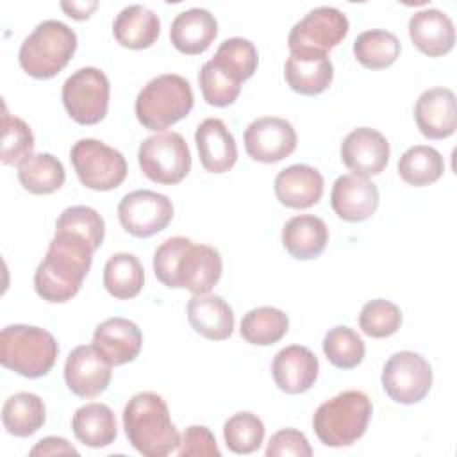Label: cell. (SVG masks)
Here are the masks:
<instances>
[{
	"label": "cell",
	"mask_w": 457,
	"mask_h": 457,
	"mask_svg": "<svg viewBox=\"0 0 457 457\" xmlns=\"http://www.w3.org/2000/svg\"><path fill=\"white\" fill-rule=\"evenodd\" d=\"M223 261L216 248L198 245L184 236L162 241L154 252V273L171 289H187L195 295L209 293L220 280Z\"/></svg>",
	"instance_id": "cell-1"
},
{
	"label": "cell",
	"mask_w": 457,
	"mask_h": 457,
	"mask_svg": "<svg viewBox=\"0 0 457 457\" xmlns=\"http://www.w3.org/2000/svg\"><path fill=\"white\" fill-rule=\"evenodd\" d=\"M95 248L71 232H55L46 255L34 273L36 293L50 303L71 300L82 287L91 268Z\"/></svg>",
	"instance_id": "cell-2"
},
{
	"label": "cell",
	"mask_w": 457,
	"mask_h": 457,
	"mask_svg": "<svg viewBox=\"0 0 457 457\" xmlns=\"http://www.w3.org/2000/svg\"><path fill=\"white\" fill-rule=\"evenodd\" d=\"M123 428L129 443L145 457H166L180 443L164 398L152 391L137 393L127 402Z\"/></svg>",
	"instance_id": "cell-3"
},
{
	"label": "cell",
	"mask_w": 457,
	"mask_h": 457,
	"mask_svg": "<svg viewBox=\"0 0 457 457\" xmlns=\"http://www.w3.org/2000/svg\"><path fill=\"white\" fill-rule=\"evenodd\" d=\"M195 104L191 84L177 73H162L148 80L136 96L134 111L137 121L155 132L184 120Z\"/></svg>",
	"instance_id": "cell-4"
},
{
	"label": "cell",
	"mask_w": 457,
	"mask_h": 457,
	"mask_svg": "<svg viewBox=\"0 0 457 457\" xmlns=\"http://www.w3.org/2000/svg\"><path fill=\"white\" fill-rule=\"evenodd\" d=\"M371 411L373 405L366 393L348 389L316 409L312 428L325 446H350L364 436Z\"/></svg>",
	"instance_id": "cell-5"
},
{
	"label": "cell",
	"mask_w": 457,
	"mask_h": 457,
	"mask_svg": "<svg viewBox=\"0 0 457 457\" xmlns=\"http://www.w3.org/2000/svg\"><path fill=\"white\" fill-rule=\"evenodd\" d=\"M57 355L55 337L41 327L9 325L0 334V362L21 377H45L54 368Z\"/></svg>",
	"instance_id": "cell-6"
},
{
	"label": "cell",
	"mask_w": 457,
	"mask_h": 457,
	"mask_svg": "<svg viewBox=\"0 0 457 457\" xmlns=\"http://www.w3.org/2000/svg\"><path fill=\"white\" fill-rule=\"evenodd\" d=\"M75 50V30L59 20H45L23 39L18 61L27 75L52 79L71 61Z\"/></svg>",
	"instance_id": "cell-7"
},
{
	"label": "cell",
	"mask_w": 457,
	"mask_h": 457,
	"mask_svg": "<svg viewBox=\"0 0 457 457\" xmlns=\"http://www.w3.org/2000/svg\"><path fill=\"white\" fill-rule=\"evenodd\" d=\"M70 161L80 184L95 191L116 189L129 171L121 152L93 137L79 139L70 150Z\"/></svg>",
	"instance_id": "cell-8"
},
{
	"label": "cell",
	"mask_w": 457,
	"mask_h": 457,
	"mask_svg": "<svg viewBox=\"0 0 457 457\" xmlns=\"http://www.w3.org/2000/svg\"><path fill=\"white\" fill-rule=\"evenodd\" d=\"M137 162L146 179L173 186L184 180L191 170V154L179 132H157L143 139Z\"/></svg>",
	"instance_id": "cell-9"
},
{
	"label": "cell",
	"mask_w": 457,
	"mask_h": 457,
	"mask_svg": "<svg viewBox=\"0 0 457 457\" xmlns=\"http://www.w3.org/2000/svg\"><path fill=\"white\" fill-rule=\"evenodd\" d=\"M109 95V79L95 66H84L73 71L64 80L61 93L66 112L80 125H95L105 118Z\"/></svg>",
	"instance_id": "cell-10"
},
{
	"label": "cell",
	"mask_w": 457,
	"mask_h": 457,
	"mask_svg": "<svg viewBox=\"0 0 457 457\" xmlns=\"http://www.w3.org/2000/svg\"><path fill=\"white\" fill-rule=\"evenodd\" d=\"M432 368L428 361L411 350L393 353L382 368V387L386 395L403 405L421 402L432 387Z\"/></svg>",
	"instance_id": "cell-11"
},
{
	"label": "cell",
	"mask_w": 457,
	"mask_h": 457,
	"mask_svg": "<svg viewBox=\"0 0 457 457\" xmlns=\"http://www.w3.org/2000/svg\"><path fill=\"white\" fill-rule=\"evenodd\" d=\"M350 23L343 11L330 5L311 9L300 21H296L287 36L291 52H316L328 54L348 34Z\"/></svg>",
	"instance_id": "cell-12"
},
{
	"label": "cell",
	"mask_w": 457,
	"mask_h": 457,
	"mask_svg": "<svg viewBox=\"0 0 457 457\" xmlns=\"http://www.w3.org/2000/svg\"><path fill=\"white\" fill-rule=\"evenodd\" d=\"M118 220L125 232L136 237H150L170 225L173 204L162 193L136 189L120 200Z\"/></svg>",
	"instance_id": "cell-13"
},
{
	"label": "cell",
	"mask_w": 457,
	"mask_h": 457,
	"mask_svg": "<svg viewBox=\"0 0 457 457\" xmlns=\"http://www.w3.org/2000/svg\"><path fill=\"white\" fill-rule=\"evenodd\" d=\"M245 150L259 162L273 164L289 157L298 143L295 127L277 116H262L253 120L245 130Z\"/></svg>",
	"instance_id": "cell-14"
},
{
	"label": "cell",
	"mask_w": 457,
	"mask_h": 457,
	"mask_svg": "<svg viewBox=\"0 0 457 457\" xmlns=\"http://www.w3.org/2000/svg\"><path fill=\"white\" fill-rule=\"evenodd\" d=\"M111 368L112 364L93 345H80L66 357L64 382L73 395L95 398L107 389L112 375Z\"/></svg>",
	"instance_id": "cell-15"
},
{
	"label": "cell",
	"mask_w": 457,
	"mask_h": 457,
	"mask_svg": "<svg viewBox=\"0 0 457 457\" xmlns=\"http://www.w3.org/2000/svg\"><path fill=\"white\" fill-rule=\"evenodd\" d=\"M389 143L386 136L371 127L353 129L341 143L343 164L359 177L378 175L389 161Z\"/></svg>",
	"instance_id": "cell-16"
},
{
	"label": "cell",
	"mask_w": 457,
	"mask_h": 457,
	"mask_svg": "<svg viewBox=\"0 0 457 457\" xmlns=\"http://www.w3.org/2000/svg\"><path fill=\"white\" fill-rule=\"evenodd\" d=\"M378 189L366 177L341 175L330 191L332 211L345 221L359 223L373 216L378 207Z\"/></svg>",
	"instance_id": "cell-17"
},
{
	"label": "cell",
	"mask_w": 457,
	"mask_h": 457,
	"mask_svg": "<svg viewBox=\"0 0 457 457\" xmlns=\"http://www.w3.org/2000/svg\"><path fill=\"white\" fill-rule=\"evenodd\" d=\"M320 371L318 357L302 345H289L278 350L271 362V375L277 387L287 395L309 391Z\"/></svg>",
	"instance_id": "cell-18"
},
{
	"label": "cell",
	"mask_w": 457,
	"mask_h": 457,
	"mask_svg": "<svg viewBox=\"0 0 457 457\" xmlns=\"http://www.w3.org/2000/svg\"><path fill=\"white\" fill-rule=\"evenodd\" d=\"M414 120L425 137H450L457 129V107L453 91L448 87H430L423 91L414 105Z\"/></svg>",
	"instance_id": "cell-19"
},
{
	"label": "cell",
	"mask_w": 457,
	"mask_h": 457,
	"mask_svg": "<svg viewBox=\"0 0 457 457\" xmlns=\"http://www.w3.org/2000/svg\"><path fill=\"white\" fill-rule=\"evenodd\" d=\"M93 346L112 366H121L134 361L143 346L139 327L127 318H109L93 332Z\"/></svg>",
	"instance_id": "cell-20"
},
{
	"label": "cell",
	"mask_w": 457,
	"mask_h": 457,
	"mask_svg": "<svg viewBox=\"0 0 457 457\" xmlns=\"http://www.w3.org/2000/svg\"><path fill=\"white\" fill-rule=\"evenodd\" d=\"M409 37L425 55L441 57L455 45L453 21L436 7L416 11L409 20Z\"/></svg>",
	"instance_id": "cell-21"
},
{
	"label": "cell",
	"mask_w": 457,
	"mask_h": 457,
	"mask_svg": "<svg viewBox=\"0 0 457 457\" xmlns=\"http://www.w3.org/2000/svg\"><path fill=\"white\" fill-rule=\"evenodd\" d=\"M284 77L293 91L314 96L332 84L334 66L328 54L291 52L284 64Z\"/></svg>",
	"instance_id": "cell-22"
},
{
	"label": "cell",
	"mask_w": 457,
	"mask_h": 457,
	"mask_svg": "<svg viewBox=\"0 0 457 457\" xmlns=\"http://www.w3.org/2000/svg\"><path fill=\"white\" fill-rule=\"evenodd\" d=\"M273 189L282 205L289 209H307L321 200L323 177L309 164H291L277 173Z\"/></svg>",
	"instance_id": "cell-23"
},
{
	"label": "cell",
	"mask_w": 457,
	"mask_h": 457,
	"mask_svg": "<svg viewBox=\"0 0 457 457\" xmlns=\"http://www.w3.org/2000/svg\"><path fill=\"white\" fill-rule=\"evenodd\" d=\"M195 143L202 166L211 173H225L237 161L236 139L220 118L204 120L196 127Z\"/></svg>",
	"instance_id": "cell-24"
},
{
	"label": "cell",
	"mask_w": 457,
	"mask_h": 457,
	"mask_svg": "<svg viewBox=\"0 0 457 457\" xmlns=\"http://www.w3.org/2000/svg\"><path fill=\"white\" fill-rule=\"evenodd\" d=\"M218 36V21L211 11L191 7L175 16L170 27L171 45L186 55L205 52Z\"/></svg>",
	"instance_id": "cell-25"
},
{
	"label": "cell",
	"mask_w": 457,
	"mask_h": 457,
	"mask_svg": "<svg viewBox=\"0 0 457 457\" xmlns=\"http://www.w3.org/2000/svg\"><path fill=\"white\" fill-rule=\"evenodd\" d=\"M187 321L205 339L223 341L234 330V312L220 295H195L187 302Z\"/></svg>",
	"instance_id": "cell-26"
},
{
	"label": "cell",
	"mask_w": 457,
	"mask_h": 457,
	"mask_svg": "<svg viewBox=\"0 0 457 457\" xmlns=\"http://www.w3.org/2000/svg\"><path fill=\"white\" fill-rule=\"evenodd\" d=\"M161 32V21L159 16L141 5V4H132L123 7L112 23V36L114 39L130 50H143L150 48Z\"/></svg>",
	"instance_id": "cell-27"
},
{
	"label": "cell",
	"mask_w": 457,
	"mask_h": 457,
	"mask_svg": "<svg viewBox=\"0 0 457 457\" xmlns=\"http://www.w3.org/2000/svg\"><path fill=\"white\" fill-rule=\"evenodd\" d=\"M328 243L325 221L314 214H298L286 221L282 228V245L286 252L300 261L316 259Z\"/></svg>",
	"instance_id": "cell-28"
},
{
	"label": "cell",
	"mask_w": 457,
	"mask_h": 457,
	"mask_svg": "<svg viewBox=\"0 0 457 457\" xmlns=\"http://www.w3.org/2000/svg\"><path fill=\"white\" fill-rule=\"evenodd\" d=\"M71 428L75 437L89 448L109 446L118 436L112 409L100 402H91L79 407L71 418Z\"/></svg>",
	"instance_id": "cell-29"
},
{
	"label": "cell",
	"mask_w": 457,
	"mask_h": 457,
	"mask_svg": "<svg viewBox=\"0 0 457 457\" xmlns=\"http://www.w3.org/2000/svg\"><path fill=\"white\" fill-rule=\"evenodd\" d=\"M46 420V409L41 396L27 391L14 393L4 402L2 423L4 428L16 437L36 434Z\"/></svg>",
	"instance_id": "cell-30"
},
{
	"label": "cell",
	"mask_w": 457,
	"mask_h": 457,
	"mask_svg": "<svg viewBox=\"0 0 457 457\" xmlns=\"http://www.w3.org/2000/svg\"><path fill=\"white\" fill-rule=\"evenodd\" d=\"M145 284V270L134 253L120 252L107 259L104 266V287L118 300L137 296Z\"/></svg>",
	"instance_id": "cell-31"
},
{
	"label": "cell",
	"mask_w": 457,
	"mask_h": 457,
	"mask_svg": "<svg viewBox=\"0 0 457 457\" xmlns=\"http://www.w3.org/2000/svg\"><path fill=\"white\" fill-rule=\"evenodd\" d=\"M289 328V318L284 311L270 305L248 311L241 320V337L257 346H270L278 343Z\"/></svg>",
	"instance_id": "cell-32"
},
{
	"label": "cell",
	"mask_w": 457,
	"mask_h": 457,
	"mask_svg": "<svg viewBox=\"0 0 457 457\" xmlns=\"http://www.w3.org/2000/svg\"><path fill=\"white\" fill-rule=\"evenodd\" d=\"M18 180L32 195H50L66 180L62 162L52 154H34L18 166Z\"/></svg>",
	"instance_id": "cell-33"
},
{
	"label": "cell",
	"mask_w": 457,
	"mask_h": 457,
	"mask_svg": "<svg viewBox=\"0 0 457 457\" xmlns=\"http://www.w3.org/2000/svg\"><path fill=\"white\" fill-rule=\"evenodd\" d=\"M445 171L443 155L427 145L407 148L398 159L400 179L414 187H423L439 180Z\"/></svg>",
	"instance_id": "cell-34"
},
{
	"label": "cell",
	"mask_w": 457,
	"mask_h": 457,
	"mask_svg": "<svg viewBox=\"0 0 457 457\" xmlns=\"http://www.w3.org/2000/svg\"><path fill=\"white\" fill-rule=\"evenodd\" d=\"M402 45L398 37L384 29L361 32L353 41L355 59L368 70H384L400 55Z\"/></svg>",
	"instance_id": "cell-35"
},
{
	"label": "cell",
	"mask_w": 457,
	"mask_h": 457,
	"mask_svg": "<svg viewBox=\"0 0 457 457\" xmlns=\"http://www.w3.org/2000/svg\"><path fill=\"white\" fill-rule=\"evenodd\" d=\"M198 84L204 95V100L214 107H227L234 104L241 93V84L234 73H230L225 66L209 59L202 64L198 71Z\"/></svg>",
	"instance_id": "cell-36"
},
{
	"label": "cell",
	"mask_w": 457,
	"mask_h": 457,
	"mask_svg": "<svg viewBox=\"0 0 457 457\" xmlns=\"http://www.w3.org/2000/svg\"><path fill=\"white\" fill-rule=\"evenodd\" d=\"M223 439L227 448L237 455L253 453L264 441V423L253 412H236L223 425Z\"/></svg>",
	"instance_id": "cell-37"
},
{
	"label": "cell",
	"mask_w": 457,
	"mask_h": 457,
	"mask_svg": "<svg viewBox=\"0 0 457 457\" xmlns=\"http://www.w3.org/2000/svg\"><path fill=\"white\" fill-rule=\"evenodd\" d=\"M323 353L336 368L352 370L364 359L366 346L353 328L337 325L325 334Z\"/></svg>",
	"instance_id": "cell-38"
},
{
	"label": "cell",
	"mask_w": 457,
	"mask_h": 457,
	"mask_svg": "<svg viewBox=\"0 0 457 457\" xmlns=\"http://www.w3.org/2000/svg\"><path fill=\"white\" fill-rule=\"evenodd\" d=\"M55 232H71L80 236L96 250L104 241L105 223L96 209L87 205H71L59 214Z\"/></svg>",
	"instance_id": "cell-39"
},
{
	"label": "cell",
	"mask_w": 457,
	"mask_h": 457,
	"mask_svg": "<svg viewBox=\"0 0 457 457\" xmlns=\"http://www.w3.org/2000/svg\"><path fill=\"white\" fill-rule=\"evenodd\" d=\"M402 325V311L396 303L375 298L362 305L359 314V327L370 337H389Z\"/></svg>",
	"instance_id": "cell-40"
},
{
	"label": "cell",
	"mask_w": 457,
	"mask_h": 457,
	"mask_svg": "<svg viewBox=\"0 0 457 457\" xmlns=\"http://www.w3.org/2000/svg\"><path fill=\"white\" fill-rule=\"evenodd\" d=\"M212 59L221 66H225L230 73H234L243 82L255 73L259 64V54L255 45L250 39H245L239 36L225 39L218 46Z\"/></svg>",
	"instance_id": "cell-41"
},
{
	"label": "cell",
	"mask_w": 457,
	"mask_h": 457,
	"mask_svg": "<svg viewBox=\"0 0 457 457\" xmlns=\"http://www.w3.org/2000/svg\"><path fill=\"white\" fill-rule=\"evenodd\" d=\"M34 134L30 127L18 116L4 114L2 154L0 159L7 166H20L34 154Z\"/></svg>",
	"instance_id": "cell-42"
},
{
	"label": "cell",
	"mask_w": 457,
	"mask_h": 457,
	"mask_svg": "<svg viewBox=\"0 0 457 457\" xmlns=\"http://www.w3.org/2000/svg\"><path fill=\"white\" fill-rule=\"evenodd\" d=\"M179 457L187 455H207V457H220L221 452L216 445V439L212 432L204 425H191L187 427L182 436L177 448Z\"/></svg>",
	"instance_id": "cell-43"
},
{
	"label": "cell",
	"mask_w": 457,
	"mask_h": 457,
	"mask_svg": "<svg viewBox=\"0 0 457 457\" xmlns=\"http://www.w3.org/2000/svg\"><path fill=\"white\" fill-rule=\"evenodd\" d=\"M264 453L266 457H282V455L311 457L312 448L303 432L296 428H282L271 436Z\"/></svg>",
	"instance_id": "cell-44"
},
{
	"label": "cell",
	"mask_w": 457,
	"mask_h": 457,
	"mask_svg": "<svg viewBox=\"0 0 457 457\" xmlns=\"http://www.w3.org/2000/svg\"><path fill=\"white\" fill-rule=\"evenodd\" d=\"M64 453H73L77 455V448L70 445L64 437L57 436H48L43 437L41 441L36 443V446L30 450V455H64Z\"/></svg>",
	"instance_id": "cell-45"
},
{
	"label": "cell",
	"mask_w": 457,
	"mask_h": 457,
	"mask_svg": "<svg viewBox=\"0 0 457 457\" xmlns=\"http://www.w3.org/2000/svg\"><path fill=\"white\" fill-rule=\"evenodd\" d=\"M98 7V2L91 0V2H61V9L73 20H87L93 11Z\"/></svg>",
	"instance_id": "cell-46"
}]
</instances>
